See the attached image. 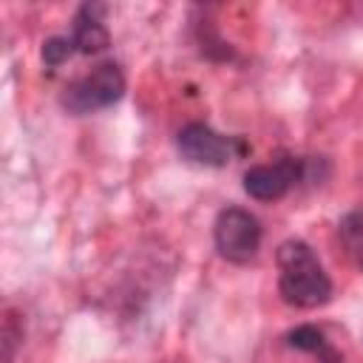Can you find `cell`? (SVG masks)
Listing matches in <instances>:
<instances>
[{"mask_svg": "<svg viewBox=\"0 0 363 363\" xmlns=\"http://www.w3.org/2000/svg\"><path fill=\"white\" fill-rule=\"evenodd\" d=\"M261 238H264V227L250 210L235 204L218 210L213 221V244L224 261L230 264L252 261L261 250Z\"/></svg>", "mask_w": 363, "mask_h": 363, "instance_id": "3", "label": "cell"}, {"mask_svg": "<svg viewBox=\"0 0 363 363\" xmlns=\"http://www.w3.org/2000/svg\"><path fill=\"white\" fill-rule=\"evenodd\" d=\"M275 261H278V295L286 306L318 309L332 301L335 295L332 278L303 238H286L278 247Z\"/></svg>", "mask_w": 363, "mask_h": 363, "instance_id": "1", "label": "cell"}, {"mask_svg": "<svg viewBox=\"0 0 363 363\" xmlns=\"http://www.w3.org/2000/svg\"><path fill=\"white\" fill-rule=\"evenodd\" d=\"M74 54H77V45H74V40H71L68 34H54V37H48V40L43 43V48H40L43 65H45L48 71L60 68V65L68 62Z\"/></svg>", "mask_w": 363, "mask_h": 363, "instance_id": "9", "label": "cell"}, {"mask_svg": "<svg viewBox=\"0 0 363 363\" xmlns=\"http://www.w3.org/2000/svg\"><path fill=\"white\" fill-rule=\"evenodd\" d=\"M312 170L303 156H278L269 164H252L244 170V193L255 201H278L298 187Z\"/></svg>", "mask_w": 363, "mask_h": 363, "instance_id": "5", "label": "cell"}, {"mask_svg": "<svg viewBox=\"0 0 363 363\" xmlns=\"http://www.w3.org/2000/svg\"><path fill=\"white\" fill-rule=\"evenodd\" d=\"M286 346L289 349H298V352H306V354H315L318 363H346L343 354L332 346V340L323 335V329L312 326V323H301L295 329H289L284 335Z\"/></svg>", "mask_w": 363, "mask_h": 363, "instance_id": "7", "label": "cell"}, {"mask_svg": "<svg viewBox=\"0 0 363 363\" xmlns=\"http://www.w3.org/2000/svg\"><path fill=\"white\" fill-rule=\"evenodd\" d=\"M337 235H340V244L346 247L349 258L363 269V210H349L337 221Z\"/></svg>", "mask_w": 363, "mask_h": 363, "instance_id": "8", "label": "cell"}, {"mask_svg": "<svg viewBox=\"0 0 363 363\" xmlns=\"http://www.w3.org/2000/svg\"><path fill=\"white\" fill-rule=\"evenodd\" d=\"M125 85L128 82H125L122 65L113 60H105L94 65L88 74L71 79L60 94V105L71 116H88L116 105L125 96Z\"/></svg>", "mask_w": 363, "mask_h": 363, "instance_id": "2", "label": "cell"}, {"mask_svg": "<svg viewBox=\"0 0 363 363\" xmlns=\"http://www.w3.org/2000/svg\"><path fill=\"white\" fill-rule=\"evenodd\" d=\"M176 150L184 162L201 167H224L235 156L247 153V142L241 136H224L204 122H187L176 133Z\"/></svg>", "mask_w": 363, "mask_h": 363, "instance_id": "4", "label": "cell"}, {"mask_svg": "<svg viewBox=\"0 0 363 363\" xmlns=\"http://www.w3.org/2000/svg\"><path fill=\"white\" fill-rule=\"evenodd\" d=\"M105 6L102 3H82L74 14L71 40L79 54H102L111 45V31L105 26Z\"/></svg>", "mask_w": 363, "mask_h": 363, "instance_id": "6", "label": "cell"}, {"mask_svg": "<svg viewBox=\"0 0 363 363\" xmlns=\"http://www.w3.org/2000/svg\"><path fill=\"white\" fill-rule=\"evenodd\" d=\"M11 323H14V315H9L6 318V326H3V346H6V363L11 360V354H14V343H17V337H23V329L20 332H14L11 329Z\"/></svg>", "mask_w": 363, "mask_h": 363, "instance_id": "10", "label": "cell"}]
</instances>
